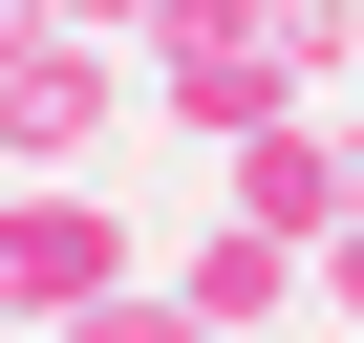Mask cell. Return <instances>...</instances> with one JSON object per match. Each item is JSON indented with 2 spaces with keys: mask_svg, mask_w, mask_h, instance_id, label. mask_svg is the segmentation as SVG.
<instances>
[{
  "mask_svg": "<svg viewBox=\"0 0 364 343\" xmlns=\"http://www.w3.org/2000/svg\"><path fill=\"white\" fill-rule=\"evenodd\" d=\"M86 279V215H0V300H65Z\"/></svg>",
  "mask_w": 364,
  "mask_h": 343,
  "instance_id": "obj_1",
  "label": "cell"
}]
</instances>
